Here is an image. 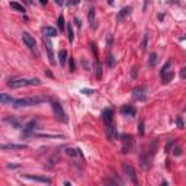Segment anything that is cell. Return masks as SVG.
<instances>
[{"mask_svg":"<svg viewBox=\"0 0 186 186\" xmlns=\"http://www.w3.org/2000/svg\"><path fill=\"white\" fill-rule=\"evenodd\" d=\"M46 98L44 96H31V98H20V99H15L13 108H28V106H38L42 102H45Z\"/></svg>","mask_w":186,"mask_h":186,"instance_id":"cell-1","label":"cell"},{"mask_svg":"<svg viewBox=\"0 0 186 186\" xmlns=\"http://www.w3.org/2000/svg\"><path fill=\"white\" fill-rule=\"evenodd\" d=\"M41 80L40 79H18V77H12V79H7L6 86L12 87V89H19V87H25V86H40Z\"/></svg>","mask_w":186,"mask_h":186,"instance_id":"cell-2","label":"cell"},{"mask_svg":"<svg viewBox=\"0 0 186 186\" xmlns=\"http://www.w3.org/2000/svg\"><path fill=\"white\" fill-rule=\"evenodd\" d=\"M51 108H53L54 116H55L57 119L61 121V122H64V124H67V122H68L67 113L64 112V109H63V105H61L60 102H51Z\"/></svg>","mask_w":186,"mask_h":186,"instance_id":"cell-3","label":"cell"},{"mask_svg":"<svg viewBox=\"0 0 186 186\" xmlns=\"http://www.w3.org/2000/svg\"><path fill=\"white\" fill-rule=\"evenodd\" d=\"M119 138H121V143H122L121 153L122 154L131 153V150H133V137H131V135H128V134H121Z\"/></svg>","mask_w":186,"mask_h":186,"instance_id":"cell-4","label":"cell"},{"mask_svg":"<svg viewBox=\"0 0 186 186\" xmlns=\"http://www.w3.org/2000/svg\"><path fill=\"white\" fill-rule=\"evenodd\" d=\"M122 170L125 174L129 176V179L133 180L134 185H138V177H137V172H135V169H134L131 164H128V163H122Z\"/></svg>","mask_w":186,"mask_h":186,"instance_id":"cell-5","label":"cell"},{"mask_svg":"<svg viewBox=\"0 0 186 186\" xmlns=\"http://www.w3.org/2000/svg\"><path fill=\"white\" fill-rule=\"evenodd\" d=\"M44 46L46 50V54H48V60H50V64L51 66H55V57H54V51H53V44L48 36H44Z\"/></svg>","mask_w":186,"mask_h":186,"instance_id":"cell-6","label":"cell"},{"mask_svg":"<svg viewBox=\"0 0 186 186\" xmlns=\"http://www.w3.org/2000/svg\"><path fill=\"white\" fill-rule=\"evenodd\" d=\"M22 41H23V44H25L31 51H36V42H35V38H33L31 33H28V32L22 33Z\"/></svg>","mask_w":186,"mask_h":186,"instance_id":"cell-7","label":"cell"},{"mask_svg":"<svg viewBox=\"0 0 186 186\" xmlns=\"http://www.w3.org/2000/svg\"><path fill=\"white\" fill-rule=\"evenodd\" d=\"M146 93H147V87L146 86H137L133 90V98L135 100L143 102V100H146V98H147Z\"/></svg>","mask_w":186,"mask_h":186,"instance_id":"cell-8","label":"cell"},{"mask_svg":"<svg viewBox=\"0 0 186 186\" xmlns=\"http://www.w3.org/2000/svg\"><path fill=\"white\" fill-rule=\"evenodd\" d=\"M23 179L32 180V182H38V183H45V185H51V179L50 177H42V176H33V174H22Z\"/></svg>","mask_w":186,"mask_h":186,"instance_id":"cell-9","label":"cell"},{"mask_svg":"<svg viewBox=\"0 0 186 186\" xmlns=\"http://www.w3.org/2000/svg\"><path fill=\"white\" fill-rule=\"evenodd\" d=\"M106 128V137H108V140L111 141V143H113V141H116L118 140V131H116V126L113 125V124H111V125H108V126H105Z\"/></svg>","mask_w":186,"mask_h":186,"instance_id":"cell-10","label":"cell"},{"mask_svg":"<svg viewBox=\"0 0 186 186\" xmlns=\"http://www.w3.org/2000/svg\"><path fill=\"white\" fill-rule=\"evenodd\" d=\"M102 119H103V124H105V126L111 125V124H113V111L112 109H105L103 111V113H102Z\"/></svg>","mask_w":186,"mask_h":186,"instance_id":"cell-11","label":"cell"},{"mask_svg":"<svg viewBox=\"0 0 186 186\" xmlns=\"http://www.w3.org/2000/svg\"><path fill=\"white\" fill-rule=\"evenodd\" d=\"M121 113L124 115V116H135L137 115V109L131 105H124V106H121Z\"/></svg>","mask_w":186,"mask_h":186,"instance_id":"cell-12","label":"cell"},{"mask_svg":"<svg viewBox=\"0 0 186 186\" xmlns=\"http://www.w3.org/2000/svg\"><path fill=\"white\" fill-rule=\"evenodd\" d=\"M131 10H133V7L131 6H125V7H122L119 12L116 13V20L118 22H121V20H124L126 18V16H129V13H131Z\"/></svg>","mask_w":186,"mask_h":186,"instance_id":"cell-13","label":"cell"},{"mask_svg":"<svg viewBox=\"0 0 186 186\" xmlns=\"http://www.w3.org/2000/svg\"><path fill=\"white\" fill-rule=\"evenodd\" d=\"M140 166L143 167L144 170H148L151 167V163H150V157L147 154H141L140 156Z\"/></svg>","mask_w":186,"mask_h":186,"instance_id":"cell-14","label":"cell"},{"mask_svg":"<svg viewBox=\"0 0 186 186\" xmlns=\"http://www.w3.org/2000/svg\"><path fill=\"white\" fill-rule=\"evenodd\" d=\"M2 150H23V148H28L26 144H2L0 146Z\"/></svg>","mask_w":186,"mask_h":186,"instance_id":"cell-15","label":"cell"},{"mask_svg":"<svg viewBox=\"0 0 186 186\" xmlns=\"http://www.w3.org/2000/svg\"><path fill=\"white\" fill-rule=\"evenodd\" d=\"M5 122H7L9 125H12L13 128H16V129H22V124H20L15 116H6V118H5Z\"/></svg>","mask_w":186,"mask_h":186,"instance_id":"cell-16","label":"cell"},{"mask_svg":"<svg viewBox=\"0 0 186 186\" xmlns=\"http://www.w3.org/2000/svg\"><path fill=\"white\" fill-rule=\"evenodd\" d=\"M36 126H38V119H32V121H29L28 124L23 125V131H25V134H29L31 131H33Z\"/></svg>","mask_w":186,"mask_h":186,"instance_id":"cell-17","label":"cell"},{"mask_svg":"<svg viewBox=\"0 0 186 186\" xmlns=\"http://www.w3.org/2000/svg\"><path fill=\"white\" fill-rule=\"evenodd\" d=\"M0 102H2V105H13L15 99L12 96H9L7 93H2L0 95Z\"/></svg>","mask_w":186,"mask_h":186,"instance_id":"cell-18","label":"cell"},{"mask_svg":"<svg viewBox=\"0 0 186 186\" xmlns=\"http://www.w3.org/2000/svg\"><path fill=\"white\" fill-rule=\"evenodd\" d=\"M42 31L45 33L48 38H54V36H57V29L53 26H44L42 28Z\"/></svg>","mask_w":186,"mask_h":186,"instance_id":"cell-19","label":"cell"},{"mask_svg":"<svg viewBox=\"0 0 186 186\" xmlns=\"http://www.w3.org/2000/svg\"><path fill=\"white\" fill-rule=\"evenodd\" d=\"M10 7L15 9L16 12H19V13H25V12H26V9L23 7V5H20L18 2H10Z\"/></svg>","mask_w":186,"mask_h":186,"instance_id":"cell-20","label":"cell"},{"mask_svg":"<svg viewBox=\"0 0 186 186\" xmlns=\"http://www.w3.org/2000/svg\"><path fill=\"white\" fill-rule=\"evenodd\" d=\"M67 58H68V54H67V51H66V50H60V53H58V60H60L61 66H64V64H66Z\"/></svg>","mask_w":186,"mask_h":186,"instance_id":"cell-21","label":"cell"},{"mask_svg":"<svg viewBox=\"0 0 186 186\" xmlns=\"http://www.w3.org/2000/svg\"><path fill=\"white\" fill-rule=\"evenodd\" d=\"M35 135L41 138H63L64 137L63 134H35Z\"/></svg>","mask_w":186,"mask_h":186,"instance_id":"cell-22","label":"cell"},{"mask_svg":"<svg viewBox=\"0 0 186 186\" xmlns=\"http://www.w3.org/2000/svg\"><path fill=\"white\" fill-rule=\"evenodd\" d=\"M67 38L70 41V44H73L74 33H73V26H71V23H67Z\"/></svg>","mask_w":186,"mask_h":186,"instance_id":"cell-23","label":"cell"},{"mask_svg":"<svg viewBox=\"0 0 186 186\" xmlns=\"http://www.w3.org/2000/svg\"><path fill=\"white\" fill-rule=\"evenodd\" d=\"M157 60H159V58H157V54L151 53L150 54V58H148V64H150L151 67H154L156 64H157Z\"/></svg>","mask_w":186,"mask_h":186,"instance_id":"cell-24","label":"cell"},{"mask_svg":"<svg viewBox=\"0 0 186 186\" xmlns=\"http://www.w3.org/2000/svg\"><path fill=\"white\" fill-rule=\"evenodd\" d=\"M102 64H100V61H96V79L100 80L102 79Z\"/></svg>","mask_w":186,"mask_h":186,"instance_id":"cell-25","label":"cell"},{"mask_svg":"<svg viewBox=\"0 0 186 186\" xmlns=\"http://www.w3.org/2000/svg\"><path fill=\"white\" fill-rule=\"evenodd\" d=\"M57 23H58V29H60V31H64V28H66V20H64V16H63V15L58 16Z\"/></svg>","mask_w":186,"mask_h":186,"instance_id":"cell-26","label":"cell"},{"mask_svg":"<svg viewBox=\"0 0 186 186\" xmlns=\"http://www.w3.org/2000/svg\"><path fill=\"white\" fill-rule=\"evenodd\" d=\"M95 18H96V10L95 9H89V22H90V25L93 28V22H95Z\"/></svg>","mask_w":186,"mask_h":186,"instance_id":"cell-27","label":"cell"},{"mask_svg":"<svg viewBox=\"0 0 186 186\" xmlns=\"http://www.w3.org/2000/svg\"><path fill=\"white\" fill-rule=\"evenodd\" d=\"M90 50H92V53L95 54V58H96V61H99V51H98V46H96V44L90 42Z\"/></svg>","mask_w":186,"mask_h":186,"instance_id":"cell-28","label":"cell"},{"mask_svg":"<svg viewBox=\"0 0 186 186\" xmlns=\"http://www.w3.org/2000/svg\"><path fill=\"white\" fill-rule=\"evenodd\" d=\"M108 67H109V68H113V67H115V57H113L112 54L108 55Z\"/></svg>","mask_w":186,"mask_h":186,"instance_id":"cell-29","label":"cell"},{"mask_svg":"<svg viewBox=\"0 0 186 186\" xmlns=\"http://www.w3.org/2000/svg\"><path fill=\"white\" fill-rule=\"evenodd\" d=\"M66 153L70 156V157H76V156H79V153H77V148L76 150H73V148H66Z\"/></svg>","mask_w":186,"mask_h":186,"instance_id":"cell-30","label":"cell"},{"mask_svg":"<svg viewBox=\"0 0 186 186\" xmlns=\"http://www.w3.org/2000/svg\"><path fill=\"white\" fill-rule=\"evenodd\" d=\"M147 42H148V35H144V38H143V42H141V50L143 51H146L147 50Z\"/></svg>","mask_w":186,"mask_h":186,"instance_id":"cell-31","label":"cell"},{"mask_svg":"<svg viewBox=\"0 0 186 186\" xmlns=\"http://www.w3.org/2000/svg\"><path fill=\"white\" fill-rule=\"evenodd\" d=\"M138 133H140V135H144V121L143 119H140V122H138Z\"/></svg>","mask_w":186,"mask_h":186,"instance_id":"cell-32","label":"cell"},{"mask_svg":"<svg viewBox=\"0 0 186 186\" xmlns=\"http://www.w3.org/2000/svg\"><path fill=\"white\" fill-rule=\"evenodd\" d=\"M174 144V140H169L166 144V153H170V148H172V146Z\"/></svg>","mask_w":186,"mask_h":186,"instance_id":"cell-33","label":"cell"},{"mask_svg":"<svg viewBox=\"0 0 186 186\" xmlns=\"http://www.w3.org/2000/svg\"><path fill=\"white\" fill-rule=\"evenodd\" d=\"M80 3V0H67V5L68 6H77Z\"/></svg>","mask_w":186,"mask_h":186,"instance_id":"cell-34","label":"cell"},{"mask_svg":"<svg viewBox=\"0 0 186 186\" xmlns=\"http://www.w3.org/2000/svg\"><path fill=\"white\" fill-rule=\"evenodd\" d=\"M173 153H174V156H182V148L180 147H174L173 148Z\"/></svg>","mask_w":186,"mask_h":186,"instance_id":"cell-35","label":"cell"},{"mask_svg":"<svg viewBox=\"0 0 186 186\" xmlns=\"http://www.w3.org/2000/svg\"><path fill=\"white\" fill-rule=\"evenodd\" d=\"M180 79L186 80V67H183V68L180 70Z\"/></svg>","mask_w":186,"mask_h":186,"instance_id":"cell-36","label":"cell"},{"mask_svg":"<svg viewBox=\"0 0 186 186\" xmlns=\"http://www.w3.org/2000/svg\"><path fill=\"white\" fill-rule=\"evenodd\" d=\"M76 70V66H74V60L73 57H70V71H74Z\"/></svg>","mask_w":186,"mask_h":186,"instance_id":"cell-37","label":"cell"},{"mask_svg":"<svg viewBox=\"0 0 186 186\" xmlns=\"http://www.w3.org/2000/svg\"><path fill=\"white\" fill-rule=\"evenodd\" d=\"M176 122H177V126H179V128H183V121H182V118H177V121H176Z\"/></svg>","mask_w":186,"mask_h":186,"instance_id":"cell-38","label":"cell"},{"mask_svg":"<svg viewBox=\"0 0 186 186\" xmlns=\"http://www.w3.org/2000/svg\"><path fill=\"white\" fill-rule=\"evenodd\" d=\"M74 23H76V25H77V26H79V28H81V22H80V19H79V18H77V16L74 18Z\"/></svg>","mask_w":186,"mask_h":186,"instance_id":"cell-39","label":"cell"},{"mask_svg":"<svg viewBox=\"0 0 186 186\" xmlns=\"http://www.w3.org/2000/svg\"><path fill=\"white\" fill-rule=\"evenodd\" d=\"M81 93H86V95H92V93H95V90H89V89H83V90H81Z\"/></svg>","mask_w":186,"mask_h":186,"instance_id":"cell-40","label":"cell"},{"mask_svg":"<svg viewBox=\"0 0 186 186\" xmlns=\"http://www.w3.org/2000/svg\"><path fill=\"white\" fill-rule=\"evenodd\" d=\"M23 3H25V5H28V6H31L33 2H32V0H23Z\"/></svg>","mask_w":186,"mask_h":186,"instance_id":"cell-41","label":"cell"},{"mask_svg":"<svg viewBox=\"0 0 186 186\" xmlns=\"http://www.w3.org/2000/svg\"><path fill=\"white\" fill-rule=\"evenodd\" d=\"M45 74H46V76H48V77H54V76H53V73H51L50 70H45Z\"/></svg>","mask_w":186,"mask_h":186,"instance_id":"cell-42","label":"cell"},{"mask_svg":"<svg viewBox=\"0 0 186 186\" xmlns=\"http://www.w3.org/2000/svg\"><path fill=\"white\" fill-rule=\"evenodd\" d=\"M55 3H57L58 6H61V5H64V0H55Z\"/></svg>","mask_w":186,"mask_h":186,"instance_id":"cell-43","label":"cell"},{"mask_svg":"<svg viewBox=\"0 0 186 186\" xmlns=\"http://www.w3.org/2000/svg\"><path fill=\"white\" fill-rule=\"evenodd\" d=\"M133 77H137V68H133Z\"/></svg>","mask_w":186,"mask_h":186,"instance_id":"cell-44","label":"cell"},{"mask_svg":"<svg viewBox=\"0 0 186 186\" xmlns=\"http://www.w3.org/2000/svg\"><path fill=\"white\" fill-rule=\"evenodd\" d=\"M164 19V15H159V20H163Z\"/></svg>","mask_w":186,"mask_h":186,"instance_id":"cell-45","label":"cell"},{"mask_svg":"<svg viewBox=\"0 0 186 186\" xmlns=\"http://www.w3.org/2000/svg\"><path fill=\"white\" fill-rule=\"evenodd\" d=\"M41 5H46V0H40Z\"/></svg>","mask_w":186,"mask_h":186,"instance_id":"cell-46","label":"cell"},{"mask_svg":"<svg viewBox=\"0 0 186 186\" xmlns=\"http://www.w3.org/2000/svg\"><path fill=\"white\" fill-rule=\"evenodd\" d=\"M108 3H109V5L112 6V5H113V0H108Z\"/></svg>","mask_w":186,"mask_h":186,"instance_id":"cell-47","label":"cell"},{"mask_svg":"<svg viewBox=\"0 0 186 186\" xmlns=\"http://www.w3.org/2000/svg\"><path fill=\"white\" fill-rule=\"evenodd\" d=\"M148 2H151V0H146V6H144V7H147V5H148Z\"/></svg>","mask_w":186,"mask_h":186,"instance_id":"cell-48","label":"cell"},{"mask_svg":"<svg viewBox=\"0 0 186 186\" xmlns=\"http://www.w3.org/2000/svg\"><path fill=\"white\" fill-rule=\"evenodd\" d=\"M180 40H182V41H185V40H186V35H185V36H182V38H180Z\"/></svg>","mask_w":186,"mask_h":186,"instance_id":"cell-49","label":"cell"}]
</instances>
